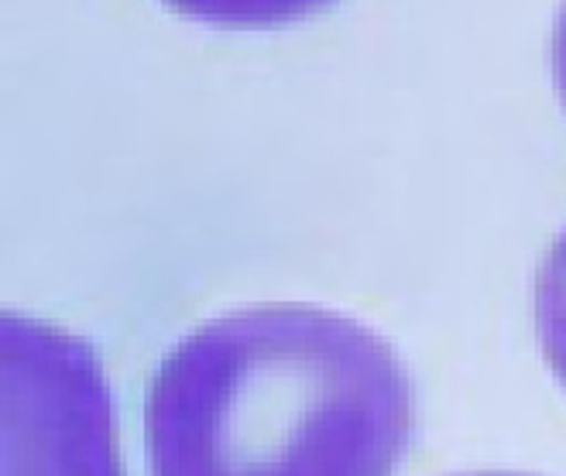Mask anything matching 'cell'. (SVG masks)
<instances>
[{"instance_id":"obj_1","label":"cell","mask_w":566,"mask_h":476,"mask_svg":"<svg viewBox=\"0 0 566 476\" xmlns=\"http://www.w3.org/2000/svg\"><path fill=\"white\" fill-rule=\"evenodd\" d=\"M412 429L398 353L306 302L248 305L192 329L145 401L148 476H395Z\"/></svg>"},{"instance_id":"obj_2","label":"cell","mask_w":566,"mask_h":476,"mask_svg":"<svg viewBox=\"0 0 566 476\" xmlns=\"http://www.w3.org/2000/svg\"><path fill=\"white\" fill-rule=\"evenodd\" d=\"M0 429L4 476H124L96 350L18 313L0 319Z\"/></svg>"},{"instance_id":"obj_3","label":"cell","mask_w":566,"mask_h":476,"mask_svg":"<svg viewBox=\"0 0 566 476\" xmlns=\"http://www.w3.org/2000/svg\"><path fill=\"white\" fill-rule=\"evenodd\" d=\"M536 329L549 367L566 388V226L536 271Z\"/></svg>"},{"instance_id":"obj_4","label":"cell","mask_w":566,"mask_h":476,"mask_svg":"<svg viewBox=\"0 0 566 476\" xmlns=\"http://www.w3.org/2000/svg\"><path fill=\"white\" fill-rule=\"evenodd\" d=\"M553 83L566 104V8L559 11L556 28H553Z\"/></svg>"},{"instance_id":"obj_5","label":"cell","mask_w":566,"mask_h":476,"mask_svg":"<svg viewBox=\"0 0 566 476\" xmlns=\"http://www.w3.org/2000/svg\"><path fill=\"white\" fill-rule=\"evenodd\" d=\"M478 476H518V473H478Z\"/></svg>"}]
</instances>
